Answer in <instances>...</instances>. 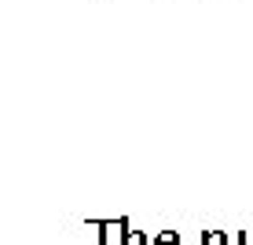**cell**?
Returning <instances> with one entry per match:
<instances>
[{
    "label": "cell",
    "mask_w": 253,
    "mask_h": 245,
    "mask_svg": "<svg viewBox=\"0 0 253 245\" xmlns=\"http://www.w3.org/2000/svg\"><path fill=\"white\" fill-rule=\"evenodd\" d=\"M121 234H118V245H147V238L139 231H128V220H118Z\"/></svg>",
    "instance_id": "1"
},
{
    "label": "cell",
    "mask_w": 253,
    "mask_h": 245,
    "mask_svg": "<svg viewBox=\"0 0 253 245\" xmlns=\"http://www.w3.org/2000/svg\"><path fill=\"white\" fill-rule=\"evenodd\" d=\"M95 227H99V245H110V234H114V227H118V223H110V220H99Z\"/></svg>",
    "instance_id": "3"
},
{
    "label": "cell",
    "mask_w": 253,
    "mask_h": 245,
    "mask_svg": "<svg viewBox=\"0 0 253 245\" xmlns=\"http://www.w3.org/2000/svg\"><path fill=\"white\" fill-rule=\"evenodd\" d=\"M235 245H253V231H242V234H235Z\"/></svg>",
    "instance_id": "5"
},
{
    "label": "cell",
    "mask_w": 253,
    "mask_h": 245,
    "mask_svg": "<svg viewBox=\"0 0 253 245\" xmlns=\"http://www.w3.org/2000/svg\"><path fill=\"white\" fill-rule=\"evenodd\" d=\"M154 245H180V234L176 231H162L158 238H154Z\"/></svg>",
    "instance_id": "4"
},
{
    "label": "cell",
    "mask_w": 253,
    "mask_h": 245,
    "mask_svg": "<svg viewBox=\"0 0 253 245\" xmlns=\"http://www.w3.org/2000/svg\"><path fill=\"white\" fill-rule=\"evenodd\" d=\"M202 245H231V238L224 231H206L202 234Z\"/></svg>",
    "instance_id": "2"
}]
</instances>
